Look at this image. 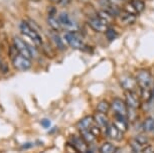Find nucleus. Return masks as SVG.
<instances>
[{
    "label": "nucleus",
    "instance_id": "obj_1",
    "mask_svg": "<svg viewBox=\"0 0 154 153\" xmlns=\"http://www.w3.org/2000/svg\"><path fill=\"white\" fill-rule=\"evenodd\" d=\"M19 30L21 34L29 37V39L32 41L35 45H42V38L39 35V33L37 31L30 26L29 23H27L26 21H21L19 23Z\"/></svg>",
    "mask_w": 154,
    "mask_h": 153
},
{
    "label": "nucleus",
    "instance_id": "obj_2",
    "mask_svg": "<svg viewBox=\"0 0 154 153\" xmlns=\"http://www.w3.org/2000/svg\"><path fill=\"white\" fill-rule=\"evenodd\" d=\"M135 80L140 90L150 89L151 83H152V75H151V72L147 69H141L136 74Z\"/></svg>",
    "mask_w": 154,
    "mask_h": 153
},
{
    "label": "nucleus",
    "instance_id": "obj_3",
    "mask_svg": "<svg viewBox=\"0 0 154 153\" xmlns=\"http://www.w3.org/2000/svg\"><path fill=\"white\" fill-rule=\"evenodd\" d=\"M11 60H12V65L14 66V68L18 71L25 72L31 68V60L18 54L17 50L14 53L13 57H11Z\"/></svg>",
    "mask_w": 154,
    "mask_h": 153
},
{
    "label": "nucleus",
    "instance_id": "obj_4",
    "mask_svg": "<svg viewBox=\"0 0 154 153\" xmlns=\"http://www.w3.org/2000/svg\"><path fill=\"white\" fill-rule=\"evenodd\" d=\"M65 40L66 43L74 50H86V44L83 41V39L81 38L80 35L75 31H68L65 34Z\"/></svg>",
    "mask_w": 154,
    "mask_h": 153
},
{
    "label": "nucleus",
    "instance_id": "obj_5",
    "mask_svg": "<svg viewBox=\"0 0 154 153\" xmlns=\"http://www.w3.org/2000/svg\"><path fill=\"white\" fill-rule=\"evenodd\" d=\"M13 45L18 51V54H22V56L28 57L31 60V57H33V51L31 50V48L26 42L24 41L22 38H20L18 36H15L13 38Z\"/></svg>",
    "mask_w": 154,
    "mask_h": 153
},
{
    "label": "nucleus",
    "instance_id": "obj_6",
    "mask_svg": "<svg viewBox=\"0 0 154 153\" xmlns=\"http://www.w3.org/2000/svg\"><path fill=\"white\" fill-rule=\"evenodd\" d=\"M111 109L114 112L115 116H123L127 118L128 106L124 100L120 98H115L111 102Z\"/></svg>",
    "mask_w": 154,
    "mask_h": 153
},
{
    "label": "nucleus",
    "instance_id": "obj_7",
    "mask_svg": "<svg viewBox=\"0 0 154 153\" xmlns=\"http://www.w3.org/2000/svg\"><path fill=\"white\" fill-rule=\"evenodd\" d=\"M88 24L89 26L92 28L93 30L96 32H106V30L108 29L109 23L105 20L101 19L100 17L94 16V17H89L88 19Z\"/></svg>",
    "mask_w": 154,
    "mask_h": 153
},
{
    "label": "nucleus",
    "instance_id": "obj_8",
    "mask_svg": "<svg viewBox=\"0 0 154 153\" xmlns=\"http://www.w3.org/2000/svg\"><path fill=\"white\" fill-rule=\"evenodd\" d=\"M69 143L74 148L77 150L78 153H87L89 150L88 145L89 144L83 139L82 136H78V135H72L69 137Z\"/></svg>",
    "mask_w": 154,
    "mask_h": 153
},
{
    "label": "nucleus",
    "instance_id": "obj_9",
    "mask_svg": "<svg viewBox=\"0 0 154 153\" xmlns=\"http://www.w3.org/2000/svg\"><path fill=\"white\" fill-rule=\"evenodd\" d=\"M125 102L128 108H132L138 110L141 106V99L137 96L134 91H125Z\"/></svg>",
    "mask_w": 154,
    "mask_h": 153
},
{
    "label": "nucleus",
    "instance_id": "obj_10",
    "mask_svg": "<svg viewBox=\"0 0 154 153\" xmlns=\"http://www.w3.org/2000/svg\"><path fill=\"white\" fill-rule=\"evenodd\" d=\"M106 133L110 139L113 141H121L124 138V132L115 126L114 123H110L106 128Z\"/></svg>",
    "mask_w": 154,
    "mask_h": 153
},
{
    "label": "nucleus",
    "instance_id": "obj_11",
    "mask_svg": "<svg viewBox=\"0 0 154 153\" xmlns=\"http://www.w3.org/2000/svg\"><path fill=\"white\" fill-rule=\"evenodd\" d=\"M59 21L62 27L69 29V31H75V23L72 20V18L69 17V15L66 12H62L59 15Z\"/></svg>",
    "mask_w": 154,
    "mask_h": 153
},
{
    "label": "nucleus",
    "instance_id": "obj_12",
    "mask_svg": "<svg viewBox=\"0 0 154 153\" xmlns=\"http://www.w3.org/2000/svg\"><path fill=\"white\" fill-rule=\"evenodd\" d=\"M95 120H94V116H86L82 118L77 124V127L79 129L80 132L83 131H90L91 128L95 125Z\"/></svg>",
    "mask_w": 154,
    "mask_h": 153
},
{
    "label": "nucleus",
    "instance_id": "obj_13",
    "mask_svg": "<svg viewBox=\"0 0 154 153\" xmlns=\"http://www.w3.org/2000/svg\"><path fill=\"white\" fill-rule=\"evenodd\" d=\"M94 120H95V123L97 124L99 127H105L107 128V126L109 125V120H108V117H107V114H104V113H100V112H96L94 114Z\"/></svg>",
    "mask_w": 154,
    "mask_h": 153
},
{
    "label": "nucleus",
    "instance_id": "obj_14",
    "mask_svg": "<svg viewBox=\"0 0 154 153\" xmlns=\"http://www.w3.org/2000/svg\"><path fill=\"white\" fill-rule=\"evenodd\" d=\"M120 84H121V87L125 91H134L135 85H137V84H136L135 78L133 79L131 77L123 78V79L120 81Z\"/></svg>",
    "mask_w": 154,
    "mask_h": 153
},
{
    "label": "nucleus",
    "instance_id": "obj_15",
    "mask_svg": "<svg viewBox=\"0 0 154 153\" xmlns=\"http://www.w3.org/2000/svg\"><path fill=\"white\" fill-rule=\"evenodd\" d=\"M119 18H120L121 22L125 25H131L136 21V15L132 13H128L126 11L122 10V12L119 15Z\"/></svg>",
    "mask_w": 154,
    "mask_h": 153
},
{
    "label": "nucleus",
    "instance_id": "obj_16",
    "mask_svg": "<svg viewBox=\"0 0 154 153\" xmlns=\"http://www.w3.org/2000/svg\"><path fill=\"white\" fill-rule=\"evenodd\" d=\"M115 126L121 130L122 132H126L128 130V119L126 117L123 116H115V121H114Z\"/></svg>",
    "mask_w": 154,
    "mask_h": 153
},
{
    "label": "nucleus",
    "instance_id": "obj_17",
    "mask_svg": "<svg viewBox=\"0 0 154 153\" xmlns=\"http://www.w3.org/2000/svg\"><path fill=\"white\" fill-rule=\"evenodd\" d=\"M111 109V103H109L107 100H102L100 101L97 106H96V112H100V113L107 114L109 110Z\"/></svg>",
    "mask_w": 154,
    "mask_h": 153
},
{
    "label": "nucleus",
    "instance_id": "obj_18",
    "mask_svg": "<svg viewBox=\"0 0 154 153\" xmlns=\"http://www.w3.org/2000/svg\"><path fill=\"white\" fill-rule=\"evenodd\" d=\"M143 130L147 133H153L154 134V118L153 117H147L144 120L142 124Z\"/></svg>",
    "mask_w": 154,
    "mask_h": 153
},
{
    "label": "nucleus",
    "instance_id": "obj_19",
    "mask_svg": "<svg viewBox=\"0 0 154 153\" xmlns=\"http://www.w3.org/2000/svg\"><path fill=\"white\" fill-rule=\"evenodd\" d=\"M100 153H116L117 147L111 142H104L100 146Z\"/></svg>",
    "mask_w": 154,
    "mask_h": 153
},
{
    "label": "nucleus",
    "instance_id": "obj_20",
    "mask_svg": "<svg viewBox=\"0 0 154 153\" xmlns=\"http://www.w3.org/2000/svg\"><path fill=\"white\" fill-rule=\"evenodd\" d=\"M51 39H53L54 45H56L60 50H66V45L63 41L62 37H60L57 32H53V34H51Z\"/></svg>",
    "mask_w": 154,
    "mask_h": 153
},
{
    "label": "nucleus",
    "instance_id": "obj_21",
    "mask_svg": "<svg viewBox=\"0 0 154 153\" xmlns=\"http://www.w3.org/2000/svg\"><path fill=\"white\" fill-rule=\"evenodd\" d=\"M130 2L132 3L133 7L135 8L137 13H142L145 9V1L144 0H130Z\"/></svg>",
    "mask_w": 154,
    "mask_h": 153
},
{
    "label": "nucleus",
    "instance_id": "obj_22",
    "mask_svg": "<svg viewBox=\"0 0 154 153\" xmlns=\"http://www.w3.org/2000/svg\"><path fill=\"white\" fill-rule=\"evenodd\" d=\"M48 23L54 31H57L62 28V25H60L59 18H56L54 16H48Z\"/></svg>",
    "mask_w": 154,
    "mask_h": 153
},
{
    "label": "nucleus",
    "instance_id": "obj_23",
    "mask_svg": "<svg viewBox=\"0 0 154 153\" xmlns=\"http://www.w3.org/2000/svg\"><path fill=\"white\" fill-rule=\"evenodd\" d=\"M80 133H81V136L83 137V139L88 144H92L95 142L96 137L91 133V131H83V132H80Z\"/></svg>",
    "mask_w": 154,
    "mask_h": 153
},
{
    "label": "nucleus",
    "instance_id": "obj_24",
    "mask_svg": "<svg viewBox=\"0 0 154 153\" xmlns=\"http://www.w3.org/2000/svg\"><path fill=\"white\" fill-rule=\"evenodd\" d=\"M105 35H106V38L108 39L109 41H113V40H115L118 37V32L113 27L109 26L108 29L106 30Z\"/></svg>",
    "mask_w": 154,
    "mask_h": 153
},
{
    "label": "nucleus",
    "instance_id": "obj_25",
    "mask_svg": "<svg viewBox=\"0 0 154 153\" xmlns=\"http://www.w3.org/2000/svg\"><path fill=\"white\" fill-rule=\"evenodd\" d=\"M134 141L140 146L143 147V148L148 145V138L146 136H144V135H138V136H136L134 138Z\"/></svg>",
    "mask_w": 154,
    "mask_h": 153
},
{
    "label": "nucleus",
    "instance_id": "obj_26",
    "mask_svg": "<svg viewBox=\"0 0 154 153\" xmlns=\"http://www.w3.org/2000/svg\"><path fill=\"white\" fill-rule=\"evenodd\" d=\"M40 125H42V128H45V129H48L49 127H51V120L49 119H42V121H40Z\"/></svg>",
    "mask_w": 154,
    "mask_h": 153
},
{
    "label": "nucleus",
    "instance_id": "obj_27",
    "mask_svg": "<svg viewBox=\"0 0 154 153\" xmlns=\"http://www.w3.org/2000/svg\"><path fill=\"white\" fill-rule=\"evenodd\" d=\"M143 153H154V147L151 146V145H147L146 147H144Z\"/></svg>",
    "mask_w": 154,
    "mask_h": 153
},
{
    "label": "nucleus",
    "instance_id": "obj_28",
    "mask_svg": "<svg viewBox=\"0 0 154 153\" xmlns=\"http://www.w3.org/2000/svg\"><path fill=\"white\" fill-rule=\"evenodd\" d=\"M56 12H57V9H56V7H54V6L49 7V12H48V16H54V15H56Z\"/></svg>",
    "mask_w": 154,
    "mask_h": 153
},
{
    "label": "nucleus",
    "instance_id": "obj_29",
    "mask_svg": "<svg viewBox=\"0 0 154 153\" xmlns=\"http://www.w3.org/2000/svg\"><path fill=\"white\" fill-rule=\"evenodd\" d=\"M32 147V143H30V142H26V143H24L23 145L21 146V148L23 150H26V149H29Z\"/></svg>",
    "mask_w": 154,
    "mask_h": 153
},
{
    "label": "nucleus",
    "instance_id": "obj_30",
    "mask_svg": "<svg viewBox=\"0 0 154 153\" xmlns=\"http://www.w3.org/2000/svg\"><path fill=\"white\" fill-rule=\"evenodd\" d=\"M69 2H71V0H60L59 4L63 5V6H66V5L69 4Z\"/></svg>",
    "mask_w": 154,
    "mask_h": 153
},
{
    "label": "nucleus",
    "instance_id": "obj_31",
    "mask_svg": "<svg viewBox=\"0 0 154 153\" xmlns=\"http://www.w3.org/2000/svg\"><path fill=\"white\" fill-rule=\"evenodd\" d=\"M51 2H54V3H59L60 0H51Z\"/></svg>",
    "mask_w": 154,
    "mask_h": 153
},
{
    "label": "nucleus",
    "instance_id": "obj_32",
    "mask_svg": "<svg viewBox=\"0 0 154 153\" xmlns=\"http://www.w3.org/2000/svg\"><path fill=\"white\" fill-rule=\"evenodd\" d=\"M31 1H34V2H36V1H39V0H31Z\"/></svg>",
    "mask_w": 154,
    "mask_h": 153
}]
</instances>
